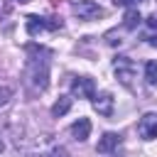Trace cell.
I'll list each match as a JSON object with an SVG mask.
<instances>
[{"label":"cell","mask_w":157,"mask_h":157,"mask_svg":"<svg viewBox=\"0 0 157 157\" xmlns=\"http://www.w3.org/2000/svg\"><path fill=\"white\" fill-rule=\"evenodd\" d=\"M113 71H115V78L125 86V88H135V76H137V64L130 59V56H115L113 61Z\"/></svg>","instance_id":"1"},{"label":"cell","mask_w":157,"mask_h":157,"mask_svg":"<svg viewBox=\"0 0 157 157\" xmlns=\"http://www.w3.org/2000/svg\"><path fill=\"white\" fill-rule=\"evenodd\" d=\"M59 27H61L59 20L37 17V15H29V17H27V34H29V37H42L44 32H54V29H59Z\"/></svg>","instance_id":"2"},{"label":"cell","mask_w":157,"mask_h":157,"mask_svg":"<svg viewBox=\"0 0 157 157\" xmlns=\"http://www.w3.org/2000/svg\"><path fill=\"white\" fill-rule=\"evenodd\" d=\"M71 10H74V15H76L78 20H83V22H91V20L103 17V7L96 5L93 0H74Z\"/></svg>","instance_id":"3"},{"label":"cell","mask_w":157,"mask_h":157,"mask_svg":"<svg viewBox=\"0 0 157 157\" xmlns=\"http://www.w3.org/2000/svg\"><path fill=\"white\" fill-rule=\"evenodd\" d=\"M71 93L76 98H93L96 96V83L88 76H74L71 78Z\"/></svg>","instance_id":"4"},{"label":"cell","mask_w":157,"mask_h":157,"mask_svg":"<svg viewBox=\"0 0 157 157\" xmlns=\"http://www.w3.org/2000/svg\"><path fill=\"white\" fill-rule=\"evenodd\" d=\"M137 135H140L142 140H155V137H157V113H155V110H150V113H145V115L140 118V123H137Z\"/></svg>","instance_id":"5"},{"label":"cell","mask_w":157,"mask_h":157,"mask_svg":"<svg viewBox=\"0 0 157 157\" xmlns=\"http://www.w3.org/2000/svg\"><path fill=\"white\" fill-rule=\"evenodd\" d=\"M113 96L108 93V91H103V93H98V96H93V108L98 110V115H105V118H110L113 115Z\"/></svg>","instance_id":"6"},{"label":"cell","mask_w":157,"mask_h":157,"mask_svg":"<svg viewBox=\"0 0 157 157\" xmlns=\"http://www.w3.org/2000/svg\"><path fill=\"white\" fill-rule=\"evenodd\" d=\"M118 145H120V135H118V132H105V135L98 140V145H96V152H101V155H108V152H113Z\"/></svg>","instance_id":"7"},{"label":"cell","mask_w":157,"mask_h":157,"mask_svg":"<svg viewBox=\"0 0 157 157\" xmlns=\"http://www.w3.org/2000/svg\"><path fill=\"white\" fill-rule=\"evenodd\" d=\"M71 135L76 137V140H88V135H91V120L88 118H78L74 125H71Z\"/></svg>","instance_id":"8"},{"label":"cell","mask_w":157,"mask_h":157,"mask_svg":"<svg viewBox=\"0 0 157 157\" xmlns=\"http://www.w3.org/2000/svg\"><path fill=\"white\" fill-rule=\"evenodd\" d=\"M140 22H142V17H140V12H137V7H130V10L125 12V20H123V27H125V29H137V27H140Z\"/></svg>","instance_id":"9"},{"label":"cell","mask_w":157,"mask_h":157,"mask_svg":"<svg viewBox=\"0 0 157 157\" xmlns=\"http://www.w3.org/2000/svg\"><path fill=\"white\" fill-rule=\"evenodd\" d=\"M69 108H71V98H69V96H59V101L52 105V115L61 118V115H66V113H69Z\"/></svg>","instance_id":"10"},{"label":"cell","mask_w":157,"mask_h":157,"mask_svg":"<svg viewBox=\"0 0 157 157\" xmlns=\"http://www.w3.org/2000/svg\"><path fill=\"white\" fill-rule=\"evenodd\" d=\"M145 81L150 86H157V61H147L145 64Z\"/></svg>","instance_id":"11"},{"label":"cell","mask_w":157,"mask_h":157,"mask_svg":"<svg viewBox=\"0 0 157 157\" xmlns=\"http://www.w3.org/2000/svg\"><path fill=\"white\" fill-rule=\"evenodd\" d=\"M10 96H12V88L10 86H0V108L10 101Z\"/></svg>","instance_id":"12"},{"label":"cell","mask_w":157,"mask_h":157,"mask_svg":"<svg viewBox=\"0 0 157 157\" xmlns=\"http://www.w3.org/2000/svg\"><path fill=\"white\" fill-rule=\"evenodd\" d=\"M137 2L140 0H113L115 7H137Z\"/></svg>","instance_id":"13"},{"label":"cell","mask_w":157,"mask_h":157,"mask_svg":"<svg viewBox=\"0 0 157 157\" xmlns=\"http://www.w3.org/2000/svg\"><path fill=\"white\" fill-rule=\"evenodd\" d=\"M49 157H69V155H66V150H64V147H56V150H54Z\"/></svg>","instance_id":"14"},{"label":"cell","mask_w":157,"mask_h":157,"mask_svg":"<svg viewBox=\"0 0 157 157\" xmlns=\"http://www.w3.org/2000/svg\"><path fill=\"white\" fill-rule=\"evenodd\" d=\"M15 2H29V0H15Z\"/></svg>","instance_id":"15"},{"label":"cell","mask_w":157,"mask_h":157,"mask_svg":"<svg viewBox=\"0 0 157 157\" xmlns=\"http://www.w3.org/2000/svg\"><path fill=\"white\" fill-rule=\"evenodd\" d=\"M0 152H2V140H0Z\"/></svg>","instance_id":"16"}]
</instances>
